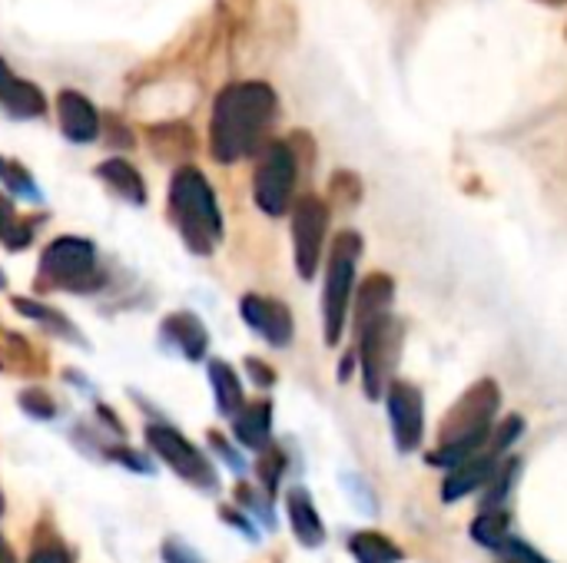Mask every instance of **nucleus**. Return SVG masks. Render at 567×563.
<instances>
[{
	"mask_svg": "<svg viewBox=\"0 0 567 563\" xmlns=\"http://www.w3.org/2000/svg\"><path fill=\"white\" fill-rule=\"evenodd\" d=\"M276 119V93L259 80L233 83L216 96L209 123V153L216 163H236L262 149Z\"/></svg>",
	"mask_w": 567,
	"mask_h": 563,
	"instance_id": "1",
	"label": "nucleus"
},
{
	"mask_svg": "<svg viewBox=\"0 0 567 563\" xmlns=\"http://www.w3.org/2000/svg\"><path fill=\"white\" fill-rule=\"evenodd\" d=\"M169 212L189 252L209 256L223 239V216L213 186L196 166H179L169 183Z\"/></svg>",
	"mask_w": 567,
	"mask_h": 563,
	"instance_id": "2",
	"label": "nucleus"
},
{
	"mask_svg": "<svg viewBox=\"0 0 567 563\" xmlns=\"http://www.w3.org/2000/svg\"><path fill=\"white\" fill-rule=\"evenodd\" d=\"M100 285H103V272L96 265V249L90 239L60 236L43 249L37 265V289L96 292Z\"/></svg>",
	"mask_w": 567,
	"mask_h": 563,
	"instance_id": "3",
	"label": "nucleus"
},
{
	"mask_svg": "<svg viewBox=\"0 0 567 563\" xmlns=\"http://www.w3.org/2000/svg\"><path fill=\"white\" fill-rule=\"evenodd\" d=\"M362 256V236L359 232H339L332 242L329 269H326V292H322V319H326V342L339 345L352 305V285H355V265Z\"/></svg>",
	"mask_w": 567,
	"mask_h": 563,
	"instance_id": "4",
	"label": "nucleus"
},
{
	"mask_svg": "<svg viewBox=\"0 0 567 563\" xmlns=\"http://www.w3.org/2000/svg\"><path fill=\"white\" fill-rule=\"evenodd\" d=\"M355 335H359L355 358L362 365V385H365V395L375 402L395 382L392 372H395L399 348H402V325L392 315H382L369 322L365 329H359Z\"/></svg>",
	"mask_w": 567,
	"mask_h": 563,
	"instance_id": "5",
	"label": "nucleus"
},
{
	"mask_svg": "<svg viewBox=\"0 0 567 563\" xmlns=\"http://www.w3.org/2000/svg\"><path fill=\"white\" fill-rule=\"evenodd\" d=\"M292 189H296V149L289 143L262 146V156L252 176L256 206L266 216H286L292 206Z\"/></svg>",
	"mask_w": 567,
	"mask_h": 563,
	"instance_id": "6",
	"label": "nucleus"
},
{
	"mask_svg": "<svg viewBox=\"0 0 567 563\" xmlns=\"http://www.w3.org/2000/svg\"><path fill=\"white\" fill-rule=\"evenodd\" d=\"M146 445H150V451H153L176 478H183L186 484H193V488H199V491H216V471H213V465H209L206 455H203L193 441H186L176 428H169V425H150V428H146Z\"/></svg>",
	"mask_w": 567,
	"mask_h": 563,
	"instance_id": "7",
	"label": "nucleus"
},
{
	"mask_svg": "<svg viewBox=\"0 0 567 563\" xmlns=\"http://www.w3.org/2000/svg\"><path fill=\"white\" fill-rule=\"evenodd\" d=\"M498 385L492 378H482L478 385H472L458 405L449 411L445 425H442V445H455V441H468V438H492L495 428V411H498Z\"/></svg>",
	"mask_w": 567,
	"mask_h": 563,
	"instance_id": "8",
	"label": "nucleus"
},
{
	"mask_svg": "<svg viewBox=\"0 0 567 563\" xmlns=\"http://www.w3.org/2000/svg\"><path fill=\"white\" fill-rule=\"evenodd\" d=\"M329 229V206L319 196H302L292 206V249H296V269L302 279H312L322 259Z\"/></svg>",
	"mask_w": 567,
	"mask_h": 563,
	"instance_id": "9",
	"label": "nucleus"
},
{
	"mask_svg": "<svg viewBox=\"0 0 567 563\" xmlns=\"http://www.w3.org/2000/svg\"><path fill=\"white\" fill-rule=\"evenodd\" d=\"M385 405H389V418H392V435H395V448L402 455H412L422 445V431H425V405H422V392L402 378H395L385 388Z\"/></svg>",
	"mask_w": 567,
	"mask_h": 563,
	"instance_id": "10",
	"label": "nucleus"
},
{
	"mask_svg": "<svg viewBox=\"0 0 567 563\" xmlns=\"http://www.w3.org/2000/svg\"><path fill=\"white\" fill-rule=\"evenodd\" d=\"M243 319L249 322L252 332H259L272 348H286L292 342V312L266 295H246L239 302Z\"/></svg>",
	"mask_w": 567,
	"mask_h": 563,
	"instance_id": "11",
	"label": "nucleus"
},
{
	"mask_svg": "<svg viewBox=\"0 0 567 563\" xmlns=\"http://www.w3.org/2000/svg\"><path fill=\"white\" fill-rule=\"evenodd\" d=\"M56 116H60V129L70 143H93L100 136V116H96L93 103L76 90H63L56 96Z\"/></svg>",
	"mask_w": 567,
	"mask_h": 563,
	"instance_id": "12",
	"label": "nucleus"
},
{
	"mask_svg": "<svg viewBox=\"0 0 567 563\" xmlns=\"http://www.w3.org/2000/svg\"><path fill=\"white\" fill-rule=\"evenodd\" d=\"M495 471H498V455L485 448L482 455L468 458L465 465H458V468L445 478V484H442V501H445V504H455V501L475 494L478 488H485V484L495 478Z\"/></svg>",
	"mask_w": 567,
	"mask_h": 563,
	"instance_id": "13",
	"label": "nucleus"
},
{
	"mask_svg": "<svg viewBox=\"0 0 567 563\" xmlns=\"http://www.w3.org/2000/svg\"><path fill=\"white\" fill-rule=\"evenodd\" d=\"M0 106H3L10 116L33 119V116H43V113H47V96L40 93V86L20 80V76L0 60Z\"/></svg>",
	"mask_w": 567,
	"mask_h": 563,
	"instance_id": "14",
	"label": "nucleus"
},
{
	"mask_svg": "<svg viewBox=\"0 0 567 563\" xmlns=\"http://www.w3.org/2000/svg\"><path fill=\"white\" fill-rule=\"evenodd\" d=\"M286 514H289V524H292V534L302 548H319L326 541V528H322V518L312 504V494L306 488H292L286 494Z\"/></svg>",
	"mask_w": 567,
	"mask_h": 563,
	"instance_id": "15",
	"label": "nucleus"
},
{
	"mask_svg": "<svg viewBox=\"0 0 567 563\" xmlns=\"http://www.w3.org/2000/svg\"><path fill=\"white\" fill-rule=\"evenodd\" d=\"M163 338H166L173 348H179V355L189 358V362L206 358L209 335H206L203 322H199L193 312H176V315H169V319L163 322Z\"/></svg>",
	"mask_w": 567,
	"mask_h": 563,
	"instance_id": "16",
	"label": "nucleus"
},
{
	"mask_svg": "<svg viewBox=\"0 0 567 563\" xmlns=\"http://www.w3.org/2000/svg\"><path fill=\"white\" fill-rule=\"evenodd\" d=\"M269 435H272V405L266 398L243 405V411L233 418V438L249 451H266Z\"/></svg>",
	"mask_w": 567,
	"mask_h": 563,
	"instance_id": "17",
	"label": "nucleus"
},
{
	"mask_svg": "<svg viewBox=\"0 0 567 563\" xmlns=\"http://www.w3.org/2000/svg\"><path fill=\"white\" fill-rule=\"evenodd\" d=\"M392 292H395V285H392V279H389L385 272H372V275L359 285V292H355V332L365 329L369 322L389 315Z\"/></svg>",
	"mask_w": 567,
	"mask_h": 563,
	"instance_id": "18",
	"label": "nucleus"
},
{
	"mask_svg": "<svg viewBox=\"0 0 567 563\" xmlns=\"http://www.w3.org/2000/svg\"><path fill=\"white\" fill-rule=\"evenodd\" d=\"M96 176H100L120 199H126V202H133V206H143V202H146V183H143V176H140L126 159H106V163H100V166H96Z\"/></svg>",
	"mask_w": 567,
	"mask_h": 563,
	"instance_id": "19",
	"label": "nucleus"
},
{
	"mask_svg": "<svg viewBox=\"0 0 567 563\" xmlns=\"http://www.w3.org/2000/svg\"><path fill=\"white\" fill-rule=\"evenodd\" d=\"M209 385H213V395H216V408L219 415L226 418H236L243 411V385H239V375L233 372L229 362H209Z\"/></svg>",
	"mask_w": 567,
	"mask_h": 563,
	"instance_id": "20",
	"label": "nucleus"
},
{
	"mask_svg": "<svg viewBox=\"0 0 567 563\" xmlns=\"http://www.w3.org/2000/svg\"><path fill=\"white\" fill-rule=\"evenodd\" d=\"M349 554L359 563H402V551L379 531H359L349 538Z\"/></svg>",
	"mask_w": 567,
	"mask_h": 563,
	"instance_id": "21",
	"label": "nucleus"
},
{
	"mask_svg": "<svg viewBox=\"0 0 567 563\" xmlns=\"http://www.w3.org/2000/svg\"><path fill=\"white\" fill-rule=\"evenodd\" d=\"M43 219H23L7 199H0V242L10 249V252H20L33 242V232Z\"/></svg>",
	"mask_w": 567,
	"mask_h": 563,
	"instance_id": "22",
	"label": "nucleus"
},
{
	"mask_svg": "<svg viewBox=\"0 0 567 563\" xmlns=\"http://www.w3.org/2000/svg\"><path fill=\"white\" fill-rule=\"evenodd\" d=\"M13 309L20 312V315H27L30 322H40L43 329H50L53 335H60V338H80L76 332H73V325L66 322V315L63 312H56V309H50V305H43V302H37V299H13Z\"/></svg>",
	"mask_w": 567,
	"mask_h": 563,
	"instance_id": "23",
	"label": "nucleus"
},
{
	"mask_svg": "<svg viewBox=\"0 0 567 563\" xmlns=\"http://www.w3.org/2000/svg\"><path fill=\"white\" fill-rule=\"evenodd\" d=\"M472 538L492 551H498L512 538V518L508 511H482L472 524Z\"/></svg>",
	"mask_w": 567,
	"mask_h": 563,
	"instance_id": "24",
	"label": "nucleus"
},
{
	"mask_svg": "<svg viewBox=\"0 0 567 563\" xmlns=\"http://www.w3.org/2000/svg\"><path fill=\"white\" fill-rule=\"evenodd\" d=\"M27 563H73V551L60 541V534L53 528L40 524L33 534V548H30Z\"/></svg>",
	"mask_w": 567,
	"mask_h": 563,
	"instance_id": "25",
	"label": "nucleus"
},
{
	"mask_svg": "<svg viewBox=\"0 0 567 563\" xmlns=\"http://www.w3.org/2000/svg\"><path fill=\"white\" fill-rule=\"evenodd\" d=\"M150 143H153V153L156 156H186L193 149V133L189 126H159V129H150Z\"/></svg>",
	"mask_w": 567,
	"mask_h": 563,
	"instance_id": "26",
	"label": "nucleus"
},
{
	"mask_svg": "<svg viewBox=\"0 0 567 563\" xmlns=\"http://www.w3.org/2000/svg\"><path fill=\"white\" fill-rule=\"evenodd\" d=\"M518 471H522V461H518V458H508V461L495 471V478L488 481V494H485V501H482L485 511H505L502 504H505V498H508V491H512Z\"/></svg>",
	"mask_w": 567,
	"mask_h": 563,
	"instance_id": "27",
	"label": "nucleus"
},
{
	"mask_svg": "<svg viewBox=\"0 0 567 563\" xmlns=\"http://www.w3.org/2000/svg\"><path fill=\"white\" fill-rule=\"evenodd\" d=\"M0 183H3L13 196H23V199H30V202H40V199H43L40 189H37V183H33V176H30L20 163H13V159H7V156H0Z\"/></svg>",
	"mask_w": 567,
	"mask_h": 563,
	"instance_id": "28",
	"label": "nucleus"
},
{
	"mask_svg": "<svg viewBox=\"0 0 567 563\" xmlns=\"http://www.w3.org/2000/svg\"><path fill=\"white\" fill-rule=\"evenodd\" d=\"M256 475H259V481H262V491L272 498V494L279 491L282 475H286V455H282L279 448H266V451L259 455Z\"/></svg>",
	"mask_w": 567,
	"mask_h": 563,
	"instance_id": "29",
	"label": "nucleus"
},
{
	"mask_svg": "<svg viewBox=\"0 0 567 563\" xmlns=\"http://www.w3.org/2000/svg\"><path fill=\"white\" fill-rule=\"evenodd\" d=\"M20 408H23L30 418H37V421L56 418V405H53V398H50L43 388H27V392L20 395Z\"/></svg>",
	"mask_w": 567,
	"mask_h": 563,
	"instance_id": "30",
	"label": "nucleus"
},
{
	"mask_svg": "<svg viewBox=\"0 0 567 563\" xmlns=\"http://www.w3.org/2000/svg\"><path fill=\"white\" fill-rule=\"evenodd\" d=\"M522 431H525V421L518 418V415H512L505 425H498V428H492V438H488V451H495L498 458L512 448V441L515 438H522Z\"/></svg>",
	"mask_w": 567,
	"mask_h": 563,
	"instance_id": "31",
	"label": "nucleus"
},
{
	"mask_svg": "<svg viewBox=\"0 0 567 563\" xmlns=\"http://www.w3.org/2000/svg\"><path fill=\"white\" fill-rule=\"evenodd\" d=\"M498 554H502V561L505 563H548L535 548H528L525 541H515V538H508V541L498 548Z\"/></svg>",
	"mask_w": 567,
	"mask_h": 563,
	"instance_id": "32",
	"label": "nucleus"
},
{
	"mask_svg": "<svg viewBox=\"0 0 567 563\" xmlns=\"http://www.w3.org/2000/svg\"><path fill=\"white\" fill-rule=\"evenodd\" d=\"M106 458H110V461H120L123 468L140 471V475H150V471H153V465H150L146 458H140L136 451H130V448H110V451H106Z\"/></svg>",
	"mask_w": 567,
	"mask_h": 563,
	"instance_id": "33",
	"label": "nucleus"
},
{
	"mask_svg": "<svg viewBox=\"0 0 567 563\" xmlns=\"http://www.w3.org/2000/svg\"><path fill=\"white\" fill-rule=\"evenodd\" d=\"M236 501H239V504H246L249 511H256L259 518H266V524L272 521V514H269V504H266V501H259V494H256L249 484H236Z\"/></svg>",
	"mask_w": 567,
	"mask_h": 563,
	"instance_id": "34",
	"label": "nucleus"
},
{
	"mask_svg": "<svg viewBox=\"0 0 567 563\" xmlns=\"http://www.w3.org/2000/svg\"><path fill=\"white\" fill-rule=\"evenodd\" d=\"M163 561L166 563H203L199 561V554H196L193 548H186V544H179V541H166V544H163Z\"/></svg>",
	"mask_w": 567,
	"mask_h": 563,
	"instance_id": "35",
	"label": "nucleus"
},
{
	"mask_svg": "<svg viewBox=\"0 0 567 563\" xmlns=\"http://www.w3.org/2000/svg\"><path fill=\"white\" fill-rule=\"evenodd\" d=\"M209 445H213V451H216V455H223V461H226L236 475H243V471H246V461H243L229 445H226V438H223V435H209Z\"/></svg>",
	"mask_w": 567,
	"mask_h": 563,
	"instance_id": "36",
	"label": "nucleus"
},
{
	"mask_svg": "<svg viewBox=\"0 0 567 563\" xmlns=\"http://www.w3.org/2000/svg\"><path fill=\"white\" fill-rule=\"evenodd\" d=\"M246 372L252 375V382H256L259 388H269V385L276 382V372H272L269 365H262L259 358H246Z\"/></svg>",
	"mask_w": 567,
	"mask_h": 563,
	"instance_id": "37",
	"label": "nucleus"
},
{
	"mask_svg": "<svg viewBox=\"0 0 567 563\" xmlns=\"http://www.w3.org/2000/svg\"><path fill=\"white\" fill-rule=\"evenodd\" d=\"M223 521H229L233 528H239V531H243V534H246L249 541H256V538H259V534H256V528H252V524H249V521H246L243 514H236V511H229V508L223 511Z\"/></svg>",
	"mask_w": 567,
	"mask_h": 563,
	"instance_id": "38",
	"label": "nucleus"
},
{
	"mask_svg": "<svg viewBox=\"0 0 567 563\" xmlns=\"http://www.w3.org/2000/svg\"><path fill=\"white\" fill-rule=\"evenodd\" d=\"M110 129H113L110 143H116V146H133V133H126V129H123V123L110 119Z\"/></svg>",
	"mask_w": 567,
	"mask_h": 563,
	"instance_id": "39",
	"label": "nucleus"
},
{
	"mask_svg": "<svg viewBox=\"0 0 567 563\" xmlns=\"http://www.w3.org/2000/svg\"><path fill=\"white\" fill-rule=\"evenodd\" d=\"M0 563H13V557H10V548L3 544V538H0Z\"/></svg>",
	"mask_w": 567,
	"mask_h": 563,
	"instance_id": "40",
	"label": "nucleus"
},
{
	"mask_svg": "<svg viewBox=\"0 0 567 563\" xmlns=\"http://www.w3.org/2000/svg\"><path fill=\"white\" fill-rule=\"evenodd\" d=\"M3 285H7V275H3V272H0V289H3Z\"/></svg>",
	"mask_w": 567,
	"mask_h": 563,
	"instance_id": "41",
	"label": "nucleus"
},
{
	"mask_svg": "<svg viewBox=\"0 0 567 563\" xmlns=\"http://www.w3.org/2000/svg\"><path fill=\"white\" fill-rule=\"evenodd\" d=\"M545 3H567V0H545Z\"/></svg>",
	"mask_w": 567,
	"mask_h": 563,
	"instance_id": "42",
	"label": "nucleus"
},
{
	"mask_svg": "<svg viewBox=\"0 0 567 563\" xmlns=\"http://www.w3.org/2000/svg\"><path fill=\"white\" fill-rule=\"evenodd\" d=\"M0 514H3V494H0Z\"/></svg>",
	"mask_w": 567,
	"mask_h": 563,
	"instance_id": "43",
	"label": "nucleus"
}]
</instances>
